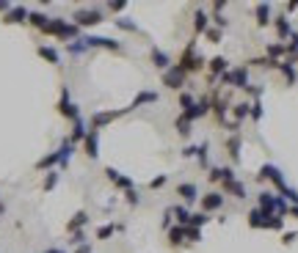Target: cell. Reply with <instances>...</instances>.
Returning a JSON list of instances; mask_svg holds the SVG:
<instances>
[{"mask_svg":"<svg viewBox=\"0 0 298 253\" xmlns=\"http://www.w3.org/2000/svg\"><path fill=\"white\" fill-rule=\"evenodd\" d=\"M75 253H91V245H78V248H75Z\"/></svg>","mask_w":298,"mask_h":253,"instance_id":"cell-58","label":"cell"},{"mask_svg":"<svg viewBox=\"0 0 298 253\" xmlns=\"http://www.w3.org/2000/svg\"><path fill=\"white\" fill-rule=\"evenodd\" d=\"M232 179H237V176H235V168H232V165H224V185H226V182H232Z\"/></svg>","mask_w":298,"mask_h":253,"instance_id":"cell-55","label":"cell"},{"mask_svg":"<svg viewBox=\"0 0 298 253\" xmlns=\"http://www.w3.org/2000/svg\"><path fill=\"white\" fill-rule=\"evenodd\" d=\"M185 83H188V74H185L183 69L177 66V63H171V66L163 72V86L171 88V91H180V88H185Z\"/></svg>","mask_w":298,"mask_h":253,"instance_id":"cell-9","label":"cell"},{"mask_svg":"<svg viewBox=\"0 0 298 253\" xmlns=\"http://www.w3.org/2000/svg\"><path fill=\"white\" fill-rule=\"evenodd\" d=\"M257 182H271L276 190H282V187L287 185V182H284V176H282V171L273 165V162H265V165L257 171Z\"/></svg>","mask_w":298,"mask_h":253,"instance_id":"cell-8","label":"cell"},{"mask_svg":"<svg viewBox=\"0 0 298 253\" xmlns=\"http://www.w3.org/2000/svg\"><path fill=\"white\" fill-rule=\"evenodd\" d=\"M174 129H177V135H180L183 140H188V138H191V132H194V121L185 119V116L180 113V116H177V121H174Z\"/></svg>","mask_w":298,"mask_h":253,"instance_id":"cell-30","label":"cell"},{"mask_svg":"<svg viewBox=\"0 0 298 253\" xmlns=\"http://www.w3.org/2000/svg\"><path fill=\"white\" fill-rule=\"evenodd\" d=\"M105 176H108V182H113V187H116V190H133V179H130V176H125V174H119V171H116V168H105Z\"/></svg>","mask_w":298,"mask_h":253,"instance_id":"cell-15","label":"cell"},{"mask_svg":"<svg viewBox=\"0 0 298 253\" xmlns=\"http://www.w3.org/2000/svg\"><path fill=\"white\" fill-rule=\"evenodd\" d=\"M282 228H284V217H279V215L268 217V231H282Z\"/></svg>","mask_w":298,"mask_h":253,"instance_id":"cell-47","label":"cell"},{"mask_svg":"<svg viewBox=\"0 0 298 253\" xmlns=\"http://www.w3.org/2000/svg\"><path fill=\"white\" fill-rule=\"evenodd\" d=\"M83 154L91 160L99 157V132H94V129H89V135L83 138Z\"/></svg>","mask_w":298,"mask_h":253,"instance_id":"cell-17","label":"cell"},{"mask_svg":"<svg viewBox=\"0 0 298 253\" xmlns=\"http://www.w3.org/2000/svg\"><path fill=\"white\" fill-rule=\"evenodd\" d=\"M42 33H47V36H55V39H61V42H75V39L80 36V28L75 25V22H69V20L52 17V20L47 22V28H44Z\"/></svg>","mask_w":298,"mask_h":253,"instance_id":"cell-2","label":"cell"},{"mask_svg":"<svg viewBox=\"0 0 298 253\" xmlns=\"http://www.w3.org/2000/svg\"><path fill=\"white\" fill-rule=\"evenodd\" d=\"M262 113H265V110H262V102H260V99H254V102H251L249 119H251V121H262Z\"/></svg>","mask_w":298,"mask_h":253,"instance_id":"cell-45","label":"cell"},{"mask_svg":"<svg viewBox=\"0 0 298 253\" xmlns=\"http://www.w3.org/2000/svg\"><path fill=\"white\" fill-rule=\"evenodd\" d=\"M86 135H89V127H86V121H83V119H78V121H75V127H72V135H69V140H72V143L78 146V143H83Z\"/></svg>","mask_w":298,"mask_h":253,"instance_id":"cell-31","label":"cell"},{"mask_svg":"<svg viewBox=\"0 0 298 253\" xmlns=\"http://www.w3.org/2000/svg\"><path fill=\"white\" fill-rule=\"evenodd\" d=\"M69 242H72V245H86V234H83V231H75Z\"/></svg>","mask_w":298,"mask_h":253,"instance_id":"cell-54","label":"cell"},{"mask_svg":"<svg viewBox=\"0 0 298 253\" xmlns=\"http://www.w3.org/2000/svg\"><path fill=\"white\" fill-rule=\"evenodd\" d=\"M83 42H86L89 50H94V47H99V50H110V52L122 50V44L116 42V39H110V36H83Z\"/></svg>","mask_w":298,"mask_h":253,"instance_id":"cell-14","label":"cell"},{"mask_svg":"<svg viewBox=\"0 0 298 253\" xmlns=\"http://www.w3.org/2000/svg\"><path fill=\"white\" fill-rule=\"evenodd\" d=\"M152 102H157V91H147V88H144V91H138V94H136V99L130 102V108H127V113H130V110H138V108H144V105H152Z\"/></svg>","mask_w":298,"mask_h":253,"instance_id":"cell-22","label":"cell"},{"mask_svg":"<svg viewBox=\"0 0 298 253\" xmlns=\"http://www.w3.org/2000/svg\"><path fill=\"white\" fill-rule=\"evenodd\" d=\"M36 52H39V55H42L47 63H52V66H58V63H61V55H58V50H55V47L42 44V47H36Z\"/></svg>","mask_w":298,"mask_h":253,"instance_id":"cell-32","label":"cell"},{"mask_svg":"<svg viewBox=\"0 0 298 253\" xmlns=\"http://www.w3.org/2000/svg\"><path fill=\"white\" fill-rule=\"evenodd\" d=\"M224 193L221 190H210V193H204L202 198H199V204H202V212L204 215H210V212H218L221 207H224Z\"/></svg>","mask_w":298,"mask_h":253,"instance_id":"cell-12","label":"cell"},{"mask_svg":"<svg viewBox=\"0 0 298 253\" xmlns=\"http://www.w3.org/2000/svg\"><path fill=\"white\" fill-rule=\"evenodd\" d=\"M196 102L199 99L191 91H180V108H183V113H191V110L196 108Z\"/></svg>","mask_w":298,"mask_h":253,"instance_id":"cell-38","label":"cell"},{"mask_svg":"<svg viewBox=\"0 0 298 253\" xmlns=\"http://www.w3.org/2000/svg\"><path fill=\"white\" fill-rule=\"evenodd\" d=\"M204 39H207L210 44H221V31H218V28H213V25H210L207 31H204Z\"/></svg>","mask_w":298,"mask_h":253,"instance_id":"cell-48","label":"cell"},{"mask_svg":"<svg viewBox=\"0 0 298 253\" xmlns=\"http://www.w3.org/2000/svg\"><path fill=\"white\" fill-rule=\"evenodd\" d=\"M221 83L229 86V88H237V91H246V88H249V69L243 66V63H241V66H235V69L229 66V72L221 77Z\"/></svg>","mask_w":298,"mask_h":253,"instance_id":"cell-4","label":"cell"},{"mask_svg":"<svg viewBox=\"0 0 298 253\" xmlns=\"http://www.w3.org/2000/svg\"><path fill=\"white\" fill-rule=\"evenodd\" d=\"M196 162L202 168H210V143H199L196 149Z\"/></svg>","mask_w":298,"mask_h":253,"instance_id":"cell-40","label":"cell"},{"mask_svg":"<svg viewBox=\"0 0 298 253\" xmlns=\"http://www.w3.org/2000/svg\"><path fill=\"white\" fill-rule=\"evenodd\" d=\"M125 113H127V108H119V110H97V113L89 119V129L99 132L102 127H108L110 121H116L119 116H125Z\"/></svg>","mask_w":298,"mask_h":253,"instance_id":"cell-7","label":"cell"},{"mask_svg":"<svg viewBox=\"0 0 298 253\" xmlns=\"http://www.w3.org/2000/svg\"><path fill=\"white\" fill-rule=\"evenodd\" d=\"M28 14H31V11H28L25 6H11L9 14H3V22L6 25H22V22H28Z\"/></svg>","mask_w":298,"mask_h":253,"instance_id":"cell-16","label":"cell"},{"mask_svg":"<svg viewBox=\"0 0 298 253\" xmlns=\"http://www.w3.org/2000/svg\"><path fill=\"white\" fill-rule=\"evenodd\" d=\"M58 113H61L64 119H69L72 124L80 119V110H78V105L69 99V88H67V86L61 88V99H58Z\"/></svg>","mask_w":298,"mask_h":253,"instance_id":"cell-11","label":"cell"},{"mask_svg":"<svg viewBox=\"0 0 298 253\" xmlns=\"http://www.w3.org/2000/svg\"><path fill=\"white\" fill-rule=\"evenodd\" d=\"M86 223H89V212H83V209H80V212H75V215L69 217V223H67V231H69V234H75V231H83V226H86Z\"/></svg>","mask_w":298,"mask_h":253,"instance_id":"cell-29","label":"cell"},{"mask_svg":"<svg viewBox=\"0 0 298 253\" xmlns=\"http://www.w3.org/2000/svg\"><path fill=\"white\" fill-rule=\"evenodd\" d=\"M207 28H210V14L204 9H196L194 11V33H196V36H204Z\"/></svg>","mask_w":298,"mask_h":253,"instance_id":"cell-28","label":"cell"},{"mask_svg":"<svg viewBox=\"0 0 298 253\" xmlns=\"http://www.w3.org/2000/svg\"><path fill=\"white\" fill-rule=\"evenodd\" d=\"M229 108H232V105L226 102L224 97H218V94H210V113H213L215 124L226 127V113H229Z\"/></svg>","mask_w":298,"mask_h":253,"instance_id":"cell-10","label":"cell"},{"mask_svg":"<svg viewBox=\"0 0 298 253\" xmlns=\"http://www.w3.org/2000/svg\"><path fill=\"white\" fill-rule=\"evenodd\" d=\"M210 223V215H204V212H191V228H199L202 231V226H207Z\"/></svg>","mask_w":298,"mask_h":253,"instance_id":"cell-42","label":"cell"},{"mask_svg":"<svg viewBox=\"0 0 298 253\" xmlns=\"http://www.w3.org/2000/svg\"><path fill=\"white\" fill-rule=\"evenodd\" d=\"M196 149H199V146L188 143V146H185V149H183V157H196Z\"/></svg>","mask_w":298,"mask_h":253,"instance_id":"cell-57","label":"cell"},{"mask_svg":"<svg viewBox=\"0 0 298 253\" xmlns=\"http://www.w3.org/2000/svg\"><path fill=\"white\" fill-rule=\"evenodd\" d=\"M276 72L282 74L284 80H287V86H295L298 83V72H295V61H279V66H276Z\"/></svg>","mask_w":298,"mask_h":253,"instance_id":"cell-19","label":"cell"},{"mask_svg":"<svg viewBox=\"0 0 298 253\" xmlns=\"http://www.w3.org/2000/svg\"><path fill=\"white\" fill-rule=\"evenodd\" d=\"M268 212H262V209H249V215H246V220H249V226L251 228H268Z\"/></svg>","mask_w":298,"mask_h":253,"instance_id":"cell-27","label":"cell"},{"mask_svg":"<svg viewBox=\"0 0 298 253\" xmlns=\"http://www.w3.org/2000/svg\"><path fill=\"white\" fill-rule=\"evenodd\" d=\"M171 217H174V215H171V207H168L166 212H163V231H168V228L174 226V223H171Z\"/></svg>","mask_w":298,"mask_h":253,"instance_id":"cell-53","label":"cell"},{"mask_svg":"<svg viewBox=\"0 0 298 253\" xmlns=\"http://www.w3.org/2000/svg\"><path fill=\"white\" fill-rule=\"evenodd\" d=\"M127 9V0H116V3H108V11H113V14H119V11Z\"/></svg>","mask_w":298,"mask_h":253,"instance_id":"cell-52","label":"cell"},{"mask_svg":"<svg viewBox=\"0 0 298 253\" xmlns=\"http://www.w3.org/2000/svg\"><path fill=\"white\" fill-rule=\"evenodd\" d=\"M273 28H276L279 42H284V39H290V36H293V25H290V17H287V14L273 17Z\"/></svg>","mask_w":298,"mask_h":253,"instance_id":"cell-18","label":"cell"},{"mask_svg":"<svg viewBox=\"0 0 298 253\" xmlns=\"http://www.w3.org/2000/svg\"><path fill=\"white\" fill-rule=\"evenodd\" d=\"M295 239H298V231H287V234L282 237V242H284V245H293Z\"/></svg>","mask_w":298,"mask_h":253,"instance_id":"cell-56","label":"cell"},{"mask_svg":"<svg viewBox=\"0 0 298 253\" xmlns=\"http://www.w3.org/2000/svg\"><path fill=\"white\" fill-rule=\"evenodd\" d=\"M116 231H125V226H122V223H108V226H99L97 228V239H110Z\"/></svg>","mask_w":298,"mask_h":253,"instance_id":"cell-35","label":"cell"},{"mask_svg":"<svg viewBox=\"0 0 298 253\" xmlns=\"http://www.w3.org/2000/svg\"><path fill=\"white\" fill-rule=\"evenodd\" d=\"M47 22H50V17L42 14V11H31V14H28V25L39 28V31H44V28H47Z\"/></svg>","mask_w":298,"mask_h":253,"instance_id":"cell-36","label":"cell"},{"mask_svg":"<svg viewBox=\"0 0 298 253\" xmlns=\"http://www.w3.org/2000/svg\"><path fill=\"white\" fill-rule=\"evenodd\" d=\"M254 22H257V28H265V25H271L273 22V17H271V3H260L254 9Z\"/></svg>","mask_w":298,"mask_h":253,"instance_id":"cell-26","label":"cell"},{"mask_svg":"<svg viewBox=\"0 0 298 253\" xmlns=\"http://www.w3.org/2000/svg\"><path fill=\"white\" fill-rule=\"evenodd\" d=\"M168 182V174H160V176H155V179L149 182V190H160L163 185Z\"/></svg>","mask_w":298,"mask_h":253,"instance_id":"cell-51","label":"cell"},{"mask_svg":"<svg viewBox=\"0 0 298 253\" xmlns=\"http://www.w3.org/2000/svg\"><path fill=\"white\" fill-rule=\"evenodd\" d=\"M265 52H268V58H271V61H279L282 55H287V42H273V44H268Z\"/></svg>","mask_w":298,"mask_h":253,"instance_id":"cell-33","label":"cell"},{"mask_svg":"<svg viewBox=\"0 0 298 253\" xmlns=\"http://www.w3.org/2000/svg\"><path fill=\"white\" fill-rule=\"evenodd\" d=\"M207 182L210 185H224V165H210L207 168Z\"/></svg>","mask_w":298,"mask_h":253,"instance_id":"cell-39","label":"cell"},{"mask_svg":"<svg viewBox=\"0 0 298 253\" xmlns=\"http://www.w3.org/2000/svg\"><path fill=\"white\" fill-rule=\"evenodd\" d=\"M67 50L72 52V55H83V52L89 50V47H86L83 39H75V42H69V44H67Z\"/></svg>","mask_w":298,"mask_h":253,"instance_id":"cell-43","label":"cell"},{"mask_svg":"<svg viewBox=\"0 0 298 253\" xmlns=\"http://www.w3.org/2000/svg\"><path fill=\"white\" fill-rule=\"evenodd\" d=\"M171 215L177 217V226H191V209L188 207H171Z\"/></svg>","mask_w":298,"mask_h":253,"instance_id":"cell-37","label":"cell"},{"mask_svg":"<svg viewBox=\"0 0 298 253\" xmlns=\"http://www.w3.org/2000/svg\"><path fill=\"white\" fill-rule=\"evenodd\" d=\"M166 237H168V245H171L174 250H180V248H185V226H171L166 231Z\"/></svg>","mask_w":298,"mask_h":253,"instance_id":"cell-21","label":"cell"},{"mask_svg":"<svg viewBox=\"0 0 298 253\" xmlns=\"http://www.w3.org/2000/svg\"><path fill=\"white\" fill-rule=\"evenodd\" d=\"M177 66L183 69L185 74H199V72L207 69V58H202L196 52V39H191V42L185 44V50H183V55H180Z\"/></svg>","mask_w":298,"mask_h":253,"instance_id":"cell-1","label":"cell"},{"mask_svg":"<svg viewBox=\"0 0 298 253\" xmlns=\"http://www.w3.org/2000/svg\"><path fill=\"white\" fill-rule=\"evenodd\" d=\"M241 149H243V140H241V135H229L226 138V154H229V160L235 162H241Z\"/></svg>","mask_w":298,"mask_h":253,"instance_id":"cell-25","label":"cell"},{"mask_svg":"<svg viewBox=\"0 0 298 253\" xmlns=\"http://www.w3.org/2000/svg\"><path fill=\"white\" fill-rule=\"evenodd\" d=\"M125 201L130 204V207H138V204H141V196H138V190H136V187L125 193Z\"/></svg>","mask_w":298,"mask_h":253,"instance_id":"cell-50","label":"cell"},{"mask_svg":"<svg viewBox=\"0 0 298 253\" xmlns=\"http://www.w3.org/2000/svg\"><path fill=\"white\" fill-rule=\"evenodd\" d=\"M287 215H293L295 220H298V204H295V207H290V209H287Z\"/></svg>","mask_w":298,"mask_h":253,"instance_id":"cell-59","label":"cell"},{"mask_svg":"<svg viewBox=\"0 0 298 253\" xmlns=\"http://www.w3.org/2000/svg\"><path fill=\"white\" fill-rule=\"evenodd\" d=\"M55 165H58V151H52V154L42 157V160L36 162V171H52Z\"/></svg>","mask_w":298,"mask_h":253,"instance_id":"cell-41","label":"cell"},{"mask_svg":"<svg viewBox=\"0 0 298 253\" xmlns=\"http://www.w3.org/2000/svg\"><path fill=\"white\" fill-rule=\"evenodd\" d=\"M257 209L268 212V215L284 217V215H287V209H290V204L284 201L282 196H273L271 190H262V193H257Z\"/></svg>","mask_w":298,"mask_h":253,"instance_id":"cell-3","label":"cell"},{"mask_svg":"<svg viewBox=\"0 0 298 253\" xmlns=\"http://www.w3.org/2000/svg\"><path fill=\"white\" fill-rule=\"evenodd\" d=\"M3 212H6V207H3V204H0V217H3Z\"/></svg>","mask_w":298,"mask_h":253,"instance_id":"cell-61","label":"cell"},{"mask_svg":"<svg viewBox=\"0 0 298 253\" xmlns=\"http://www.w3.org/2000/svg\"><path fill=\"white\" fill-rule=\"evenodd\" d=\"M55 185H58V171H50V174L44 176V182H42V190H47V193H50Z\"/></svg>","mask_w":298,"mask_h":253,"instance_id":"cell-46","label":"cell"},{"mask_svg":"<svg viewBox=\"0 0 298 253\" xmlns=\"http://www.w3.org/2000/svg\"><path fill=\"white\" fill-rule=\"evenodd\" d=\"M180 196V201H183V207H194V204L199 201V187L196 182H183V185H177V190H174Z\"/></svg>","mask_w":298,"mask_h":253,"instance_id":"cell-13","label":"cell"},{"mask_svg":"<svg viewBox=\"0 0 298 253\" xmlns=\"http://www.w3.org/2000/svg\"><path fill=\"white\" fill-rule=\"evenodd\" d=\"M105 20V14L99 9H78L72 14V22L78 28H94V25H99V22Z\"/></svg>","mask_w":298,"mask_h":253,"instance_id":"cell-5","label":"cell"},{"mask_svg":"<svg viewBox=\"0 0 298 253\" xmlns=\"http://www.w3.org/2000/svg\"><path fill=\"white\" fill-rule=\"evenodd\" d=\"M185 242H188V245H194V242H202V231H199V228H191V226H185Z\"/></svg>","mask_w":298,"mask_h":253,"instance_id":"cell-44","label":"cell"},{"mask_svg":"<svg viewBox=\"0 0 298 253\" xmlns=\"http://www.w3.org/2000/svg\"><path fill=\"white\" fill-rule=\"evenodd\" d=\"M72 151H75V143H72V140H64V143H61V149H58V165H67V162H69V157H72Z\"/></svg>","mask_w":298,"mask_h":253,"instance_id":"cell-34","label":"cell"},{"mask_svg":"<svg viewBox=\"0 0 298 253\" xmlns=\"http://www.w3.org/2000/svg\"><path fill=\"white\" fill-rule=\"evenodd\" d=\"M221 193H229V196H235L237 201H243V198H249V193H246V185H243L241 179H232V182H226V185H221Z\"/></svg>","mask_w":298,"mask_h":253,"instance_id":"cell-24","label":"cell"},{"mask_svg":"<svg viewBox=\"0 0 298 253\" xmlns=\"http://www.w3.org/2000/svg\"><path fill=\"white\" fill-rule=\"evenodd\" d=\"M116 28H122V31H130V33H136V31H138V25H136V22L125 20V17H119V20H116Z\"/></svg>","mask_w":298,"mask_h":253,"instance_id":"cell-49","label":"cell"},{"mask_svg":"<svg viewBox=\"0 0 298 253\" xmlns=\"http://www.w3.org/2000/svg\"><path fill=\"white\" fill-rule=\"evenodd\" d=\"M44 253H67V250H61V248H47Z\"/></svg>","mask_w":298,"mask_h":253,"instance_id":"cell-60","label":"cell"},{"mask_svg":"<svg viewBox=\"0 0 298 253\" xmlns=\"http://www.w3.org/2000/svg\"><path fill=\"white\" fill-rule=\"evenodd\" d=\"M204 72H207V83L213 86V83H218V80L229 72V61H226L224 55H213L207 61V69H204Z\"/></svg>","mask_w":298,"mask_h":253,"instance_id":"cell-6","label":"cell"},{"mask_svg":"<svg viewBox=\"0 0 298 253\" xmlns=\"http://www.w3.org/2000/svg\"><path fill=\"white\" fill-rule=\"evenodd\" d=\"M149 61L155 63V69H160V72H166V69L171 66V58H168V52H163L160 47H152V50H149Z\"/></svg>","mask_w":298,"mask_h":253,"instance_id":"cell-23","label":"cell"},{"mask_svg":"<svg viewBox=\"0 0 298 253\" xmlns=\"http://www.w3.org/2000/svg\"><path fill=\"white\" fill-rule=\"evenodd\" d=\"M229 113H232V124L241 127L243 121L249 119V113H251V102H237V105H232Z\"/></svg>","mask_w":298,"mask_h":253,"instance_id":"cell-20","label":"cell"}]
</instances>
